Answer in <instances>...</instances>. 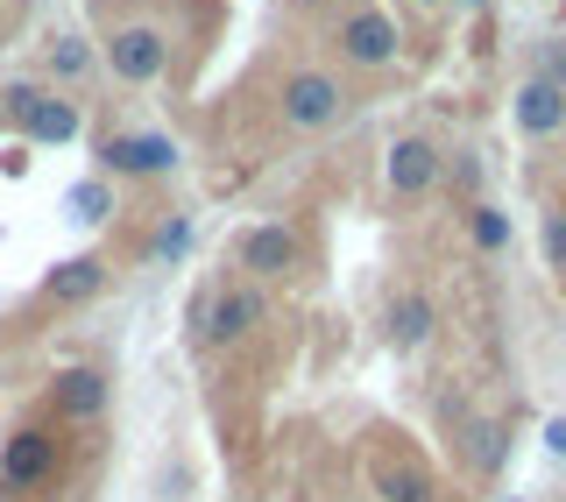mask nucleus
<instances>
[{"label":"nucleus","instance_id":"f257e3e1","mask_svg":"<svg viewBox=\"0 0 566 502\" xmlns=\"http://www.w3.org/2000/svg\"><path fill=\"white\" fill-rule=\"evenodd\" d=\"M340 106H347V93H340V79H333V71H297V79L283 85V121H291V128H305V135L333 128V121H340Z\"/></svg>","mask_w":566,"mask_h":502},{"label":"nucleus","instance_id":"f03ea898","mask_svg":"<svg viewBox=\"0 0 566 502\" xmlns=\"http://www.w3.org/2000/svg\"><path fill=\"white\" fill-rule=\"evenodd\" d=\"M106 64H114L128 85H156L170 71V35L149 29V22H135V29H120L114 43H106Z\"/></svg>","mask_w":566,"mask_h":502},{"label":"nucleus","instance_id":"7ed1b4c3","mask_svg":"<svg viewBox=\"0 0 566 502\" xmlns=\"http://www.w3.org/2000/svg\"><path fill=\"white\" fill-rule=\"evenodd\" d=\"M262 312H270V297L262 291H227V297H212V312L199 318L206 326V347H234V339H248L262 326Z\"/></svg>","mask_w":566,"mask_h":502},{"label":"nucleus","instance_id":"20e7f679","mask_svg":"<svg viewBox=\"0 0 566 502\" xmlns=\"http://www.w3.org/2000/svg\"><path fill=\"white\" fill-rule=\"evenodd\" d=\"M8 114L22 121L35 142H71V135H78V106L43 100V93H29V85H14V93H8Z\"/></svg>","mask_w":566,"mask_h":502},{"label":"nucleus","instance_id":"39448f33","mask_svg":"<svg viewBox=\"0 0 566 502\" xmlns=\"http://www.w3.org/2000/svg\"><path fill=\"white\" fill-rule=\"evenodd\" d=\"M439 149L424 135H403L397 149H389V191H403V199H418V191H432L439 185Z\"/></svg>","mask_w":566,"mask_h":502},{"label":"nucleus","instance_id":"423d86ee","mask_svg":"<svg viewBox=\"0 0 566 502\" xmlns=\"http://www.w3.org/2000/svg\"><path fill=\"white\" fill-rule=\"evenodd\" d=\"M340 50H347L354 64H389V57H397V22L376 14V8L347 14V22H340Z\"/></svg>","mask_w":566,"mask_h":502},{"label":"nucleus","instance_id":"0eeeda50","mask_svg":"<svg viewBox=\"0 0 566 502\" xmlns=\"http://www.w3.org/2000/svg\"><path fill=\"white\" fill-rule=\"evenodd\" d=\"M0 468H8V481L14 489H35V481H50V468H57V439L50 432H14L8 439V453H0Z\"/></svg>","mask_w":566,"mask_h":502},{"label":"nucleus","instance_id":"6e6552de","mask_svg":"<svg viewBox=\"0 0 566 502\" xmlns=\"http://www.w3.org/2000/svg\"><path fill=\"white\" fill-rule=\"evenodd\" d=\"M106 164L128 177H164L177 164V142L170 135H120V142H106Z\"/></svg>","mask_w":566,"mask_h":502},{"label":"nucleus","instance_id":"1a4fd4ad","mask_svg":"<svg viewBox=\"0 0 566 502\" xmlns=\"http://www.w3.org/2000/svg\"><path fill=\"white\" fill-rule=\"evenodd\" d=\"M517 128H524V135H559V128H566V85L531 79L524 93H517Z\"/></svg>","mask_w":566,"mask_h":502},{"label":"nucleus","instance_id":"9d476101","mask_svg":"<svg viewBox=\"0 0 566 502\" xmlns=\"http://www.w3.org/2000/svg\"><path fill=\"white\" fill-rule=\"evenodd\" d=\"M241 262L262 269V276H283V269H297V234L291 227H255V234H241Z\"/></svg>","mask_w":566,"mask_h":502},{"label":"nucleus","instance_id":"9b49d317","mask_svg":"<svg viewBox=\"0 0 566 502\" xmlns=\"http://www.w3.org/2000/svg\"><path fill=\"white\" fill-rule=\"evenodd\" d=\"M432 474L418 460H376V502H432Z\"/></svg>","mask_w":566,"mask_h":502},{"label":"nucleus","instance_id":"f8f14e48","mask_svg":"<svg viewBox=\"0 0 566 502\" xmlns=\"http://www.w3.org/2000/svg\"><path fill=\"white\" fill-rule=\"evenodd\" d=\"M99 283H106V276H99V262H93V255H71V262L50 269L43 297H50V304H78V297H93Z\"/></svg>","mask_w":566,"mask_h":502},{"label":"nucleus","instance_id":"ddd939ff","mask_svg":"<svg viewBox=\"0 0 566 502\" xmlns=\"http://www.w3.org/2000/svg\"><path fill=\"white\" fill-rule=\"evenodd\" d=\"M57 404L71 410V418H93V410L106 404V375L99 368H64L57 375Z\"/></svg>","mask_w":566,"mask_h":502},{"label":"nucleus","instance_id":"4468645a","mask_svg":"<svg viewBox=\"0 0 566 502\" xmlns=\"http://www.w3.org/2000/svg\"><path fill=\"white\" fill-rule=\"evenodd\" d=\"M432 333V297H397L389 304V339H397V347H418V339Z\"/></svg>","mask_w":566,"mask_h":502},{"label":"nucleus","instance_id":"2eb2a0df","mask_svg":"<svg viewBox=\"0 0 566 502\" xmlns=\"http://www.w3.org/2000/svg\"><path fill=\"white\" fill-rule=\"evenodd\" d=\"M468 460L474 468H495L503 460V425H468Z\"/></svg>","mask_w":566,"mask_h":502},{"label":"nucleus","instance_id":"dca6fc26","mask_svg":"<svg viewBox=\"0 0 566 502\" xmlns=\"http://www.w3.org/2000/svg\"><path fill=\"white\" fill-rule=\"evenodd\" d=\"M474 241H482V248H503L510 241V220H503V212H495V206H474Z\"/></svg>","mask_w":566,"mask_h":502},{"label":"nucleus","instance_id":"f3484780","mask_svg":"<svg viewBox=\"0 0 566 502\" xmlns=\"http://www.w3.org/2000/svg\"><path fill=\"white\" fill-rule=\"evenodd\" d=\"M106 185H85V191H71V212H78V220H106Z\"/></svg>","mask_w":566,"mask_h":502},{"label":"nucleus","instance_id":"a211bd4d","mask_svg":"<svg viewBox=\"0 0 566 502\" xmlns=\"http://www.w3.org/2000/svg\"><path fill=\"white\" fill-rule=\"evenodd\" d=\"M545 262L566 269V212H545Z\"/></svg>","mask_w":566,"mask_h":502},{"label":"nucleus","instance_id":"6ab92c4d","mask_svg":"<svg viewBox=\"0 0 566 502\" xmlns=\"http://www.w3.org/2000/svg\"><path fill=\"white\" fill-rule=\"evenodd\" d=\"M545 446H553V453H566V418H553V425H545Z\"/></svg>","mask_w":566,"mask_h":502},{"label":"nucleus","instance_id":"aec40b11","mask_svg":"<svg viewBox=\"0 0 566 502\" xmlns=\"http://www.w3.org/2000/svg\"><path fill=\"white\" fill-rule=\"evenodd\" d=\"M0 128H8V106H0Z\"/></svg>","mask_w":566,"mask_h":502},{"label":"nucleus","instance_id":"412c9836","mask_svg":"<svg viewBox=\"0 0 566 502\" xmlns=\"http://www.w3.org/2000/svg\"><path fill=\"white\" fill-rule=\"evenodd\" d=\"M418 8H439V0H418Z\"/></svg>","mask_w":566,"mask_h":502},{"label":"nucleus","instance_id":"4be33fe9","mask_svg":"<svg viewBox=\"0 0 566 502\" xmlns=\"http://www.w3.org/2000/svg\"><path fill=\"white\" fill-rule=\"evenodd\" d=\"M347 502H368V495H347Z\"/></svg>","mask_w":566,"mask_h":502},{"label":"nucleus","instance_id":"5701e85b","mask_svg":"<svg viewBox=\"0 0 566 502\" xmlns=\"http://www.w3.org/2000/svg\"><path fill=\"white\" fill-rule=\"evenodd\" d=\"M468 8H482V0H468Z\"/></svg>","mask_w":566,"mask_h":502}]
</instances>
